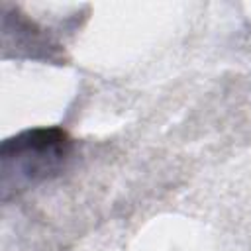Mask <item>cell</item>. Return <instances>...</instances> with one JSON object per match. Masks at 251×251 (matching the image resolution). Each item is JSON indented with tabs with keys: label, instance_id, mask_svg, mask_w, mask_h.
I'll use <instances>...</instances> for the list:
<instances>
[{
	"label": "cell",
	"instance_id": "cell-1",
	"mask_svg": "<svg viewBox=\"0 0 251 251\" xmlns=\"http://www.w3.org/2000/svg\"><path fill=\"white\" fill-rule=\"evenodd\" d=\"M73 149L71 135L57 126L24 129L0 147L2 200L55 176Z\"/></svg>",
	"mask_w": 251,
	"mask_h": 251
}]
</instances>
